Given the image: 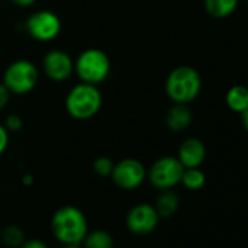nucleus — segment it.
<instances>
[{
	"label": "nucleus",
	"mask_w": 248,
	"mask_h": 248,
	"mask_svg": "<svg viewBox=\"0 0 248 248\" xmlns=\"http://www.w3.org/2000/svg\"><path fill=\"white\" fill-rule=\"evenodd\" d=\"M206 12L215 19L229 18L238 8L239 0H203Z\"/></svg>",
	"instance_id": "nucleus-15"
},
{
	"label": "nucleus",
	"mask_w": 248,
	"mask_h": 248,
	"mask_svg": "<svg viewBox=\"0 0 248 248\" xmlns=\"http://www.w3.org/2000/svg\"><path fill=\"white\" fill-rule=\"evenodd\" d=\"M159 219L161 217L154 204L139 203L129 210L126 216V226L136 235H146L156 229Z\"/></svg>",
	"instance_id": "nucleus-10"
},
{
	"label": "nucleus",
	"mask_w": 248,
	"mask_h": 248,
	"mask_svg": "<svg viewBox=\"0 0 248 248\" xmlns=\"http://www.w3.org/2000/svg\"><path fill=\"white\" fill-rule=\"evenodd\" d=\"M193 112L188 104H174L165 112V126L172 133H181L190 127Z\"/></svg>",
	"instance_id": "nucleus-12"
},
{
	"label": "nucleus",
	"mask_w": 248,
	"mask_h": 248,
	"mask_svg": "<svg viewBox=\"0 0 248 248\" xmlns=\"http://www.w3.org/2000/svg\"><path fill=\"white\" fill-rule=\"evenodd\" d=\"M239 115H241V123H242L244 129L248 132V108H247V109H244Z\"/></svg>",
	"instance_id": "nucleus-25"
},
{
	"label": "nucleus",
	"mask_w": 248,
	"mask_h": 248,
	"mask_svg": "<svg viewBox=\"0 0 248 248\" xmlns=\"http://www.w3.org/2000/svg\"><path fill=\"white\" fill-rule=\"evenodd\" d=\"M32 181H34V178H32V175H31V174H25V175L22 177V183H24L25 186H31V184H32Z\"/></svg>",
	"instance_id": "nucleus-26"
},
{
	"label": "nucleus",
	"mask_w": 248,
	"mask_h": 248,
	"mask_svg": "<svg viewBox=\"0 0 248 248\" xmlns=\"http://www.w3.org/2000/svg\"><path fill=\"white\" fill-rule=\"evenodd\" d=\"M21 248H50V247L41 239H28L21 245Z\"/></svg>",
	"instance_id": "nucleus-23"
},
{
	"label": "nucleus",
	"mask_w": 248,
	"mask_h": 248,
	"mask_svg": "<svg viewBox=\"0 0 248 248\" xmlns=\"http://www.w3.org/2000/svg\"><path fill=\"white\" fill-rule=\"evenodd\" d=\"M92 168H93L95 174L99 175V177H111V172H112V168H114V162L108 156H98L93 161Z\"/></svg>",
	"instance_id": "nucleus-19"
},
{
	"label": "nucleus",
	"mask_w": 248,
	"mask_h": 248,
	"mask_svg": "<svg viewBox=\"0 0 248 248\" xmlns=\"http://www.w3.org/2000/svg\"><path fill=\"white\" fill-rule=\"evenodd\" d=\"M207 155L206 145L199 138H187L178 148L177 158L184 168H199Z\"/></svg>",
	"instance_id": "nucleus-11"
},
{
	"label": "nucleus",
	"mask_w": 248,
	"mask_h": 248,
	"mask_svg": "<svg viewBox=\"0 0 248 248\" xmlns=\"http://www.w3.org/2000/svg\"><path fill=\"white\" fill-rule=\"evenodd\" d=\"M146 175L148 170L139 159L124 158L118 162H114L111 180L121 190H136L145 183Z\"/></svg>",
	"instance_id": "nucleus-8"
},
{
	"label": "nucleus",
	"mask_w": 248,
	"mask_h": 248,
	"mask_svg": "<svg viewBox=\"0 0 248 248\" xmlns=\"http://www.w3.org/2000/svg\"><path fill=\"white\" fill-rule=\"evenodd\" d=\"M9 146V132L6 130V127L0 123V156L5 154V151Z\"/></svg>",
	"instance_id": "nucleus-22"
},
{
	"label": "nucleus",
	"mask_w": 248,
	"mask_h": 248,
	"mask_svg": "<svg viewBox=\"0 0 248 248\" xmlns=\"http://www.w3.org/2000/svg\"><path fill=\"white\" fill-rule=\"evenodd\" d=\"M11 2L15 6H19V8H31V6L35 5L37 0H11Z\"/></svg>",
	"instance_id": "nucleus-24"
},
{
	"label": "nucleus",
	"mask_w": 248,
	"mask_h": 248,
	"mask_svg": "<svg viewBox=\"0 0 248 248\" xmlns=\"http://www.w3.org/2000/svg\"><path fill=\"white\" fill-rule=\"evenodd\" d=\"M63 248H83L82 244H72V245H63Z\"/></svg>",
	"instance_id": "nucleus-27"
},
{
	"label": "nucleus",
	"mask_w": 248,
	"mask_h": 248,
	"mask_svg": "<svg viewBox=\"0 0 248 248\" xmlns=\"http://www.w3.org/2000/svg\"><path fill=\"white\" fill-rule=\"evenodd\" d=\"M38 79H40L38 67L31 60L18 59L6 67L2 82L11 91V93L27 95L35 89Z\"/></svg>",
	"instance_id": "nucleus-5"
},
{
	"label": "nucleus",
	"mask_w": 248,
	"mask_h": 248,
	"mask_svg": "<svg viewBox=\"0 0 248 248\" xmlns=\"http://www.w3.org/2000/svg\"><path fill=\"white\" fill-rule=\"evenodd\" d=\"M225 102L231 111L241 114L244 109L248 108V86L247 85L231 86L225 95Z\"/></svg>",
	"instance_id": "nucleus-13"
},
{
	"label": "nucleus",
	"mask_w": 248,
	"mask_h": 248,
	"mask_svg": "<svg viewBox=\"0 0 248 248\" xmlns=\"http://www.w3.org/2000/svg\"><path fill=\"white\" fill-rule=\"evenodd\" d=\"M2 241L5 245H8L11 248H18V247L21 248V245L27 239H25V233H24L22 228H19L16 225H8L2 231Z\"/></svg>",
	"instance_id": "nucleus-18"
},
{
	"label": "nucleus",
	"mask_w": 248,
	"mask_h": 248,
	"mask_svg": "<svg viewBox=\"0 0 248 248\" xmlns=\"http://www.w3.org/2000/svg\"><path fill=\"white\" fill-rule=\"evenodd\" d=\"M155 209L159 215V217H171L177 213L180 207V197L172 190H162L161 194L156 197Z\"/></svg>",
	"instance_id": "nucleus-14"
},
{
	"label": "nucleus",
	"mask_w": 248,
	"mask_h": 248,
	"mask_svg": "<svg viewBox=\"0 0 248 248\" xmlns=\"http://www.w3.org/2000/svg\"><path fill=\"white\" fill-rule=\"evenodd\" d=\"M3 126L6 127L9 133H18L24 129V120L19 114H9L6 115Z\"/></svg>",
	"instance_id": "nucleus-20"
},
{
	"label": "nucleus",
	"mask_w": 248,
	"mask_h": 248,
	"mask_svg": "<svg viewBox=\"0 0 248 248\" xmlns=\"http://www.w3.org/2000/svg\"><path fill=\"white\" fill-rule=\"evenodd\" d=\"M60 16L48 9H41L31 14L25 21V31L28 35L40 43L54 41L62 32Z\"/></svg>",
	"instance_id": "nucleus-7"
},
{
	"label": "nucleus",
	"mask_w": 248,
	"mask_h": 248,
	"mask_svg": "<svg viewBox=\"0 0 248 248\" xmlns=\"http://www.w3.org/2000/svg\"><path fill=\"white\" fill-rule=\"evenodd\" d=\"M247 8H248V0H247Z\"/></svg>",
	"instance_id": "nucleus-28"
},
{
	"label": "nucleus",
	"mask_w": 248,
	"mask_h": 248,
	"mask_svg": "<svg viewBox=\"0 0 248 248\" xmlns=\"http://www.w3.org/2000/svg\"><path fill=\"white\" fill-rule=\"evenodd\" d=\"M102 107V93L96 85L76 83L72 86L64 99V108L67 114L78 120L86 121L93 118Z\"/></svg>",
	"instance_id": "nucleus-3"
},
{
	"label": "nucleus",
	"mask_w": 248,
	"mask_h": 248,
	"mask_svg": "<svg viewBox=\"0 0 248 248\" xmlns=\"http://www.w3.org/2000/svg\"><path fill=\"white\" fill-rule=\"evenodd\" d=\"M88 231L86 216L76 206H63L51 217V232L63 245L82 244Z\"/></svg>",
	"instance_id": "nucleus-1"
},
{
	"label": "nucleus",
	"mask_w": 248,
	"mask_h": 248,
	"mask_svg": "<svg viewBox=\"0 0 248 248\" xmlns=\"http://www.w3.org/2000/svg\"><path fill=\"white\" fill-rule=\"evenodd\" d=\"M75 73L80 82L98 86L111 73L109 56L101 48H86L75 59Z\"/></svg>",
	"instance_id": "nucleus-4"
},
{
	"label": "nucleus",
	"mask_w": 248,
	"mask_h": 248,
	"mask_svg": "<svg viewBox=\"0 0 248 248\" xmlns=\"http://www.w3.org/2000/svg\"><path fill=\"white\" fill-rule=\"evenodd\" d=\"M11 96H12L11 91L5 86L3 82H0V111L8 107V104L11 101Z\"/></svg>",
	"instance_id": "nucleus-21"
},
{
	"label": "nucleus",
	"mask_w": 248,
	"mask_h": 248,
	"mask_svg": "<svg viewBox=\"0 0 248 248\" xmlns=\"http://www.w3.org/2000/svg\"><path fill=\"white\" fill-rule=\"evenodd\" d=\"M247 86H248V83H247Z\"/></svg>",
	"instance_id": "nucleus-29"
},
{
	"label": "nucleus",
	"mask_w": 248,
	"mask_h": 248,
	"mask_svg": "<svg viewBox=\"0 0 248 248\" xmlns=\"http://www.w3.org/2000/svg\"><path fill=\"white\" fill-rule=\"evenodd\" d=\"M202 86V76L191 66H178L165 79V93L174 104H191L199 98Z\"/></svg>",
	"instance_id": "nucleus-2"
},
{
	"label": "nucleus",
	"mask_w": 248,
	"mask_h": 248,
	"mask_svg": "<svg viewBox=\"0 0 248 248\" xmlns=\"http://www.w3.org/2000/svg\"><path fill=\"white\" fill-rule=\"evenodd\" d=\"M180 184H183L187 190L196 191V190H200L206 184V175L200 170V167L199 168H184Z\"/></svg>",
	"instance_id": "nucleus-17"
},
{
	"label": "nucleus",
	"mask_w": 248,
	"mask_h": 248,
	"mask_svg": "<svg viewBox=\"0 0 248 248\" xmlns=\"http://www.w3.org/2000/svg\"><path fill=\"white\" fill-rule=\"evenodd\" d=\"M82 244L83 248H114V239L111 233L104 229H95L92 232L88 231Z\"/></svg>",
	"instance_id": "nucleus-16"
},
{
	"label": "nucleus",
	"mask_w": 248,
	"mask_h": 248,
	"mask_svg": "<svg viewBox=\"0 0 248 248\" xmlns=\"http://www.w3.org/2000/svg\"><path fill=\"white\" fill-rule=\"evenodd\" d=\"M184 167L177 156H161L148 170L146 180L158 190H172L181 183Z\"/></svg>",
	"instance_id": "nucleus-6"
},
{
	"label": "nucleus",
	"mask_w": 248,
	"mask_h": 248,
	"mask_svg": "<svg viewBox=\"0 0 248 248\" xmlns=\"http://www.w3.org/2000/svg\"><path fill=\"white\" fill-rule=\"evenodd\" d=\"M43 72L53 82H66L75 73V59L64 50H50L43 59Z\"/></svg>",
	"instance_id": "nucleus-9"
}]
</instances>
